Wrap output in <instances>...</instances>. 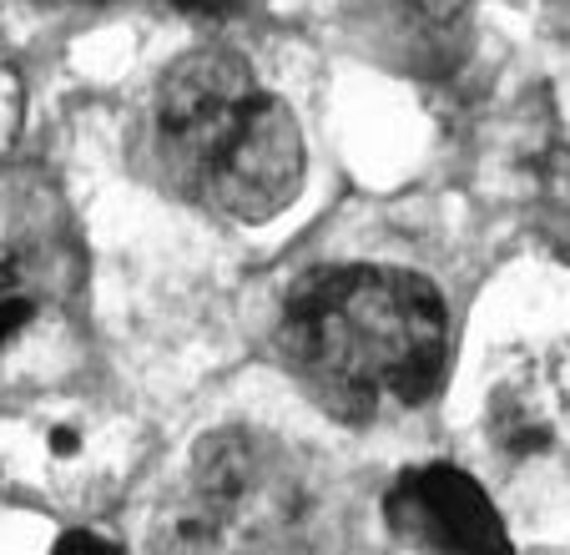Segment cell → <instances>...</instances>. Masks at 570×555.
Returning a JSON list of instances; mask_svg holds the SVG:
<instances>
[{
  "label": "cell",
  "mask_w": 570,
  "mask_h": 555,
  "mask_svg": "<svg viewBox=\"0 0 570 555\" xmlns=\"http://www.w3.org/2000/svg\"><path fill=\"white\" fill-rule=\"evenodd\" d=\"M384 515L389 530L420 551L490 555L510 545L490 495L454 465H420V470L399 475L384 500Z\"/></svg>",
  "instance_id": "277c9868"
},
{
  "label": "cell",
  "mask_w": 570,
  "mask_h": 555,
  "mask_svg": "<svg viewBox=\"0 0 570 555\" xmlns=\"http://www.w3.org/2000/svg\"><path fill=\"white\" fill-rule=\"evenodd\" d=\"M193 495L217 520H258L288 515L283 500V459L263 449L253 429H213L193 449Z\"/></svg>",
  "instance_id": "8992f818"
},
{
  "label": "cell",
  "mask_w": 570,
  "mask_h": 555,
  "mask_svg": "<svg viewBox=\"0 0 570 555\" xmlns=\"http://www.w3.org/2000/svg\"><path fill=\"white\" fill-rule=\"evenodd\" d=\"M21 121H26L21 76H16V66L0 56V157L16 147V137H21Z\"/></svg>",
  "instance_id": "ba28073f"
},
{
  "label": "cell",
  "mask_w": 570,
  "mask_h": 555,
  "mask_svg": "<svg viewBox=\"0 0 570 555\" xmlns=\"http://www.w3.org/2000/svg\"><path fill=\"white\" fill-rule=\"evenodd\" d=\"M414 11L424 16V21H434V26H444V21H454V16L470 6V0H410Z\"/></svg>",
  "instance_id": "7c38bea8"
},
{
  "label": "cell",
  "mask_w": 570,
  "mask_h": 555,
  "mask_svg": "<svg viewBox=\"0 0 570 555\" xmlns=\"http://www.w3.org/2000/svg\"><path fill=\"white\" fill-rule=\"evenodd\" d=\"M303 167H308V152H303L298 117L278 97L253 91L187 172L197 177L207 207H217L233 223L258 227L298 203Z\"/></svg>",
  "instance_id": "3957f363"
},
{
  "label": "cell",
  "mask_w": 570,
  "mask_h": 555,
  "mask_svg": "<svg viewBox=\"0 0 570 555\" xmlns=\"http://www.w3.org/2000/svg\"><path fill=\"white\" fill-rule=\"evenodd\" d=\"M147 435L91 389H51L0 409V490L31 505H91L137 475Z\"/></svg>",
  "instance_id": "7a4b0ae2"
},
{
  "label": "cell",
  "mask_w": 570,
  "mask_h": 555,
  "mask_svg": "<svg viewBox=\"0 0 570 555\" xmlns=\"http://www.w3.org/2000/svg\"><path fill=\"white\" fill-rule=\"evenodd\" d=\"M26 319H31V303H26L21 293H0V349L26 329Z\"/></svg>",
  "instance_id": "30bf717a"
},
{
  "label": "cell",
  "mask_w": 570,
  "mask_h": 555,
  "mask_svg": "<svg viewBox=\"0 0 570 555\" xmlns=\"http://www.w3.org/2000/svg\"><path fill=\"white\" fill-rule=\"evenodd\" d=\"M484 429H490V439H495L510 459H535L556 445V425H550L546 405L520 384L495 389V399L484 409Z\"/></svg>",
  "instance_id": "52a82bcc"
},
{
  "label": "cell",
  "mask_w": 570,
  "mask_h": 555,
  "mask_svg": "<svg viewBox=\"0 0 570 555\" xmlns=\"http://www.w3.org/2000/svg\"><path fill=\"white\" fill-rule=\"evenodd\" d=\"M550 384H556V399H560V409H566V419H570V339L556 349V359H550Z\"/></svg>",
  "instance_id": "8fae6325"
},
{
  "label": "cell",
  "mask_w": 570,
  "mask_h": 555,
  "mask_svg": "<svg viewBox=\"0 0 570 555\" xmlns=\"http://www.w3.org/2000/svg\"><path fill=\"white\" fill-rule=\"evenodd\" d=\"M56 555H121V545L101 541V535H91V530H66L61 541H56Z\"/></svg>",
  "instance_id": "9c48e42d"
},
{
  "label": "cell",
  "mask_w": 570,
  "mask_h": 555,
  "mask_svg": "<svg viewBox=\"0 0 570 555\" xmlns=\"http://www.w3.org/2000/svg\"><path fill=\"white\" fill-rule=\"evenodd\" d=\"M36 6H117V0H36ZM173 6H187V11H203L213 0H173Z\"/></svg>",
  "instance_id": "4fadbf2b"
},
{
  "label": "cell",
  "mask_w": 570,
  "mask_h": 555,
  "mask_svg": "<svg viewBox=\"0 0 570 555\" xmlns=\"http://www.w3.org/2000/svg\"><path fill=\"white\" fill-rule=\"evenodd\" d=\"M283 349L328 415L364 425L379 399L424 405L444 384L450 313L410 267H334L288 299Z\"/></svg>",
  "instance_id": "6da1fadb"
},
{
  "label": "cell",
  "mask_w": 570,
  "mask_h": 555,
  "mask_svg": "<svg viewBox=\"0 0 570 555\" xmlns=\"http://www.w3.org/2000/svg\"><path fill=\"white\" fill-rule=\"evenodd\" d=\"M11 283H16V278H11V267L0 263V293H11Z\"/></svg>",
  "instance_id": "5bb4252c"
},
{
  "label": "cell",
  "mask_w": 570,
  "mask_h": 555,
  "mask_svg": "<svg viewBox=\"0 0 570 555\" xmlns=\"http://www.w3.org/2000/svg\"><path fill=\"white\" fill-rule=\"evenodd\" d=\"M258 91V76L237 51L207 46L187 51L173 71L157 81V132L177 152L183 167L203 157V147L243 111V101Z\"/></svg>",
  "instance_id": "5b68a950"
}]
</instances>
